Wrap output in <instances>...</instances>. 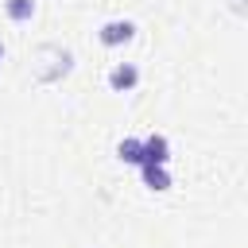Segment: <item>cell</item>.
Returning a JSON list of instances; mask_svg holds the SVG:
<instances>
[{
  "mask_svg": "<svg viewBox=\"0 0 248 248\" xmlns=\"http://www.w3.org/2000/svg\"><path fill=\"white\" fill-rule=\"evenodd\" d=\"M43 50L50 54V66L35 70V81H39V85H54V81L70 78V70H74V54H70L66 46H54V43H46Z\"/></svg>",
  "mask_w": 248,
  "mask_h": 248,
  "instance_id": "6da1fadb",
  "label": "cell"
},
{
  "mask_svg": "<svg viewBox=\"0 0 248 248\" xmlns=\"http://www.w3.org/2000/svg\"><path fill=\"white\" fill-rule=\"evenodd\" d=\"M136 31H140L136 19H124V16H120V19H105V23L97 27V43L108 46V50H120V46H128V43L136 39Z\"/></svg>",
  "mask_w": 248,
  "mask_h": 248,
  "instance_id": "7a4b0ae2",
  "label": "cell"
},
{
  "mask_svg": "<svg viewBox=\"0 0 248 248\" xmlns=\"http://www.w3.org/2000/svg\"><path fill=\"white\" fill-rule=\"evenodd\" d=\"M105 81H108L112 93H132V89L140 85V66H136V62H116Z\"/></svg>",
  "mask_w": 248,
  "mask_h": 248,
  "instance_id": "3957f363",
  "label": "cell"
},
{
  "mask_svg": "<svg viewBox=\"0 0 248 248\" xmlns=\"http://www.w3.org/2000/svg\"><path fill=\"white\" fill-rule=\"evenodd\" d=\"M143 163H151V167H167V163H170V140H167L163 132L143 136ZM143 163H140V167H143Z\"/></svg>",
  "mask_w": 248,
  "mask_h": 248,
  "instance_id": "277c9868",
  "label": "cell"
},
{
  "mask_svg": "<svg viewBox=\"0 0 248 248\" xmlns=\"http://www.w3.org/2000/svg\"><path fill=\"white\" fill-rule=\"evenodd\" d=\"M140 178H143V186H147L151 194H167V190L174 186L170 170H167V167H151V163H143V167H140Z\"/></svg>",
  "mask_w": 248,
  "mask_h": 248,
  "instance_id": "5b68a950",
  "label": "cell"
},
{
  "mask_svg": "<svg viewBox=\"0 0 248 248\" xmlns=\"http://www.w3.org/2000/svg\"><path fill=\"white\" fill-rule=\"evenodd\" d=\"M116 159L128 163V167H140V163H143V140H140V136H124V140L116 143Z\"/></svg>",
  "mask_w": 248,
  "mask_h": 248,
  "instance_id": "8992f818",
  "label": "cell"
},
{
  "mask_svg": "<svg viewBox=\"0 0 248 248\" xmlns=\"http://www.w3.org/2000/svg\"><path fill=\"white\" fill-rule=\"evenodd\" d=\"M39 12V0H4V16L12 23H31Z\"/></svg>",
  "mask_w": 248,
  "mask_h": 248,
  "instance_id": "52a82bcc",
  "label": "cell"
},
{
  "mask_svg": "<svg viewBox=\"0 0 248 248\" xmlns=\"http://www.w3.org/2000/svg\"><path fill=\"white\" fill-rule=\"evenodd\" d=\"M4 54H8V50H4V39H0V62H4Z\"/></svg>",
  "mask_w": 248,
  "mask_h": 248,
  "instance_id": "ba28073f",
  "label": "cell"
}]
</instances>
